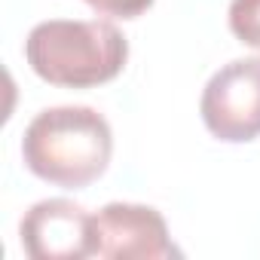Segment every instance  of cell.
I'll use <instances>...</instances> for the list:
<instances>
[{
    "mask_svg": "<svg viewBox=\"0 0 260 260\" xmlns=\"http://www.w3.org/2000/svg\"><path fill=\"white\" fill-rule=\"evenodd\" d=\"M110 125L92 107L64 104L40 110L22 138V159L28 172L64 190H83L98 181L110 162Z\"/></svg>",
    "mask_w": 260,
    "mask_h": 260,
    "instance_id": "obj_1",
    "label": "cell"
},
{
    "mask_svg": "<svg viewBox=\"0 0 260 260\" xmlns=\"http://www.w3.org/2000/svg\"><path fill=\"white\" fill-rule=\"evenodd\" d=\"M25 58L49 86L92 89L119 77L128 58V40L113 22L104 19H49L31 28Z\"/></svg>",
    "mask_w": 260,
    "mask_h": 260,
    "instance_id": "obj_2",
    "label": "cell"
},
{
    "mask_svg": "<svg viewBox=\"0 0 260 260\" xmlns=\"http://www.w3.org/2000/svg\"><path fill=\"white\" fill-rule=\"evenodd\" d=\"M199 113L205 128L230 144H245L260 135V55L236 58L214 71L205 83Z\"/></svg>",
    "mask_w": 260,
    "mask_h": 260,
    "instance_id": "obj_3",
    "label": "cell"
},
{
    "mask_svg": "<svg viewBox=\"0 0 260 260\" xmlns=\"http://www.w3.org/2000/svg\"><path fill=\"white\" fill-rule=\"evenodd\" d=\"M95 257L110 260H169L181 251L175 248L166 217L150 205L110 202L92 214Z\"/></svg>",
    "mask_w": 260,
    "mask_h": 260,
    "instance_id": "obj_4",
    "label": "cell"
},
{
    "mask_svg": "<svg viewBox=\"0 0 260 260\" xmlns=\"http://www.w3.org/2000/svg\"><path fill=\"white\" fill-rule=\"evenodd\" d=\"M22 245L31 260L95 257L92 214L71 199H43L22 217Z\"/></svg>",
    "mask_w": 260,
    "mask_h": 260,
    "instance_id": "obj_5",
    "label": "cell"
},
{
    "mask_svg": "<svg viewBox=\"0 0 260 260\" xmlns=\"http://www.w3.org/2000/svg\"><path fill=\"white\" fill-rule=\"evenodd\" d=\"M230 31L239 43L260 52V0H233L230 4Z\"/></svg>",
    "mask_w": 260,
    "mask_h": 260,
    "instance_id": "obj_6",
    "label": "cell"
},
{
    "mask_svg": "<svg viewBox=\"0 0 260 260\" xmlns=\"http://www.w3.org/2000/svg\"><path fill=\"white\" fill-rule=\"evenodd\" d=\"M86 4L98 13V16H110V19H138L141 13H147L153 7V0H86Z\"/></svg>",
    "mask_w": 260,
    "mask_h": 260,
    "instance_id": "obj_7",
    "label": "cell"
}]
</instances>
